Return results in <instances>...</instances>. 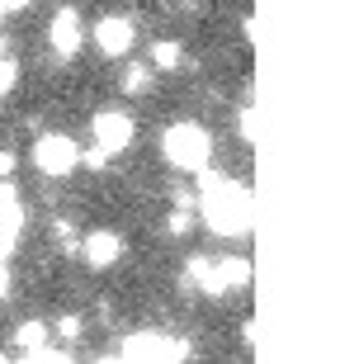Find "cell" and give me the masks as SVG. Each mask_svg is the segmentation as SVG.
<instances>
[{"instance_id": "obj_6", "label": "cell", "mask_w": 359, "mask_h": 364, "mask_svg": "<svg viewBox=\"0 0 359 364\" xmlns=\"http://www.w3.org/2000/svg\"><path fill=\"white\" fill-rule=\"evenodd\" d=\"M90 43H95V48H100L105 57H114V62H119V57L133 53V43H137V24L128 19V14H105V19H100V24L90 28Z\"/></svg>"}, {"instance_id": "obj_5", "label": "cell", "mask_w": 359, "mask_h": 364, "mask_svg": "<svg viewBox=\"0 0 359 364\" xmlns=\"http://www.w3.org/2000/svg\"><path fill=\"white\" fill-rule=\"evenodd\" d=\"M90 128H95V142H100L109 156H119V151H128L137 142V123H133L128 109H100L90 119Z\"/></svg>"}, {"instance_id": "obj_14", "label": "cell", "mask_w": 359, "mask_h": 364, "mask_svg": "<svg viewBox=\"0 0 359 364\" xmlns=\"http://www.w3.org/2000/svg\"><path fill=\"white\" fill-rule=\"evenodd\" d=\"M53 336H57V341H71V346H76V341L85 336V322H80L76 312H67V317H57V326H53Z\"/></svg>"}, {"instance_id": "obj_1", "label": "cell", "mask_w": 359, "mask_h": 364, "mask_svg": "<svg viewBox=\"0 0 359 364\" xmlns=\"http://www.w3.org/2000/svg\"><path fill=\"white\" fill-rule=\"evenodd\" d=\"M199 208H203L208 232H218V237H246V232H251V223H255L251 189L237 185V180H227V176H213V171H203Z\"/></svg>"}, {"instance_id": "obj_20", "label": "cell", "mask_w": 359, "mask_h": 364, "mask_svg": "<svg viewBox=\"0 0 359 364\" xmlns=\"http://www.w3.org/2000/svg\"><path fill=\"white\" fill-rule=\"evenodd\" d=\"M10 298V260H0V303Z\"/></svg>"}, {"instance_id": "obj_3", "label": "cell", "mask_w": 359, "mask_h": 364, "mask_svg": "<svg viewBox=\"0 0 359 364\" xmlns=\"http://www.w3.org/2000/svg\"><path fill=\"white\" fill-rule=\"evenodd\" d=\"M33 166H38V176H48V180L71 176V171L80 166L76 137H67V133H38V142H33Z\"/></svg>"}, {"instance_id": "obj_10", "label": "cell", "mask_w": 359, "mask_h": 364, "mask_svg": "<svg viewBox=\"0 0 359 364\" xmlns=\"http://www.w3.org/2000/svg\"><path fill=\"white\" fill-rule=\"evenodd\" d=\"M48 341H53V326H48V322H38V317H28V322H19V326H14V346H19L24 355L43 350Z\"/></svg>"}, {"instance_id": "obj_22", "label": "cell", "mask_w": 359, "mask_h": 364, "mask_svg": "<svg viewBox=\"0 0 359 364\" xmlns=\"http://www.w3.org/2000/svg\"><path fill=\"white\" fill-rule=\"evenodd\" d=\"M0 14H5V10H0Z\"/></svg>"}, {"instance_id": "obj_4", "label": "cell", "mask_w": 359, "mask_h": 364, "mask_svg": "<svg viewBox=\"0 0 359 364\" xmlns=\"http://www.w3.org/2000/svg\"><path fill=\"white\" fill-rule=\"evenodd\" d=\"M189 355V341L171 336V331H133V336L119 346V360H161V364H175Z\"/></svg>"}, {"instance_id": "obj_12", "label": "cell", "mask_w": 359, "mask_h": 364, "mask_svg": "<svg viewBox=\"0 0 359 364\" xmlns=\"http://www.w3.org/2000/svg\"><path fill=\"white\" fill-rule=\"evenodd\" d=\"M218 270H223L227 289H246V284H251V260H246V256H223V260H218Z\"/></svg>"}, {"instance_id": "obj_8", "label": "cell", "mask_w": 359, "mask_h": 364, "mask_svg": "<svg viewBox=\"0 0 359 364\" xmlns=\"http://www.w3.org/2000/svg\"><path fill=\"white\" fill-rule=\"evenodd\" d=\"M80 256H85V265L90 270H114L123 260V237L114 228H95L85 242H80Z\"/></svg>"}, {"instance_id": "obj_11", "label": "cell", "mask_w": 359, "mask_h": 364, "mask_svg": "<svg viewBox=\"0 0 359 364\" xmlns=\"http://www.w3.org/2000/svg\"><path fill=\"white\" fill-rule=\"evenodd\" d=\"M180 67H185V48L175 38H151V71H166V76H171V71H180Z\"/></svg>"}, {"instance_id": "obj_17", "label": "cell", "mask_w": 359, "mask_h": 364, "mask_svg": "<svg viewBox=\"0 0 359 364\" xmlns=\"http://www.w3.org/2000/svg\"><path fill=\"white\" fill-rule=\"evenodd\" d=\"M80 161L90 166V171H105V166H109V151H105V147H100V142H95V147H90V151H80Z\"/></svg>"}, {"instance_id": "obj_16", "label": "cell", "mask_w": 359, "mask_h": 364, "mask_svg": "<svg viewBox=\"0 0 359 364\" xmlns=\"http://www.w3.org/2000/svg\"><path fill=\"white\" fill-rule=\"evenodd\" d=\"M166 232H171V237H185L189 232V208H171V213H166Z\"/></svg>"}, {"instance_id": "obj_21", "label": "cell", "mask_w": 359, "mask_h": 364, "mask_svg": "<svg viewBox=\"0 0 359 364\" xmlns=\"http://www.w3.org/2000/svg\"><path fill=\"white\" fill-rule=\"evenodd\" d=\"M0 10H10V14L14 10H28V0H0Z\"/></svg>"}, {"instance_id": "obj_13", "label": "cell", "mask_w": 359, "mask_h": 364, "mask_svg": "<svg viewBox=\"0 0 359 364\" xmlns=\"http://www.w3.org/2000/svg\"><path fill=\"white\" fill-rule=\"evenodd\" d=\"M119 85H123V95H146L151 90V62H133V67H123V76H119Z\"/></svg>"}, {"instance_id": "obj_15", "label": "cell", "mask_w": 359, "mask_h": 364, "mask_svg": "<svg viewBox=\"0 0 359 364\" xmlns=\"http://www.w3.org/2000/svg\"><path fill=\"white\" fill-rule=\"evenodd\" d=\"M14 85H19V62L10 53H0V95H10Z\"/></svg>"}, {"instance_id": "obj_19", "label": "cell", "mask_w": 359, "mask_h": 364, "mask_svg": "<svg viewBox=\"0 0 359 364\" xmlns=\"http://www.w3.org/2000/svg\"><path fill=\"white\" fill-rule=\"evenodd\" d=\"M14 166H19V156H14V151H0V176L10 180V176H14Z\"/></svg>"}, {"instance_id": "obj_2", "label": "cell", "mask_w": 359, "mask_h": 364, "mask_svg": "<svg viewBox=\"0 0 359 364\" xmlns=\"http://www.w3.org/2000/svg\"><path fill=\"white\" fill-rule=\"evenodd\" d=\"M161 156L175 166V171H189V176H203L208 161H213V133L203 128V123H171L166 133H161Z\"/></svg>"}, {"instance_id": "obj_7", "label": "cell", "mask_w": 359, "mask_h": 364, "mask_svg": "<svg viewBox=\"0 0 359 364\" xmlns=\"http://www.w3.org/2000/svg\"><path fill=\"white\" fill-rule=\"evenodd\" d=\"M85 24H80V14L76 5H62V10L53 14V24H48V43H53V53L57 57H76L80 48H85Z\"/></svg>"}, {"instance_id": "obj_18", "label": "cell", "mask_w": 359, "mask_h": 364, "mask_svg": "<svg viewBox=\"0 0 359 364\" xmlns=\"http://www.w3.org/2000/svg\"><path fill=\"white\" fill-rule=\"evenodd\" d=\"M237 128H241V137H246V142H255V109H251V105L241 109V119H237Z\"/></svg>"}, {"instance_id": "obj_9", "label": "cell", "mask_w": 359, "mask_h": 364, "mask_svg": "<svg viewBox=\"0 0 359 364\" xmlns=\"http://www.w3.org/2000/svg\"><path fill=\"white\" fill-rule=\"evenodd\" d=\"M185 265H189V279L199 284V289H203L208 298H223V294H227L223 270H218V260H213V256H189Z\"/></svg>"}]
</instances>
